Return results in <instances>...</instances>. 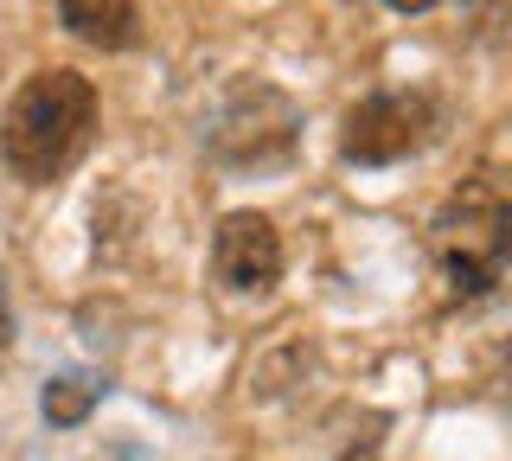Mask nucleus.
<instances>
[{
    "mask_svg": "<svg viewBox=\"0 0 512 461\" xmlns=\"http://www.w3.org/2000/svg\"><path fill=\"white\" fill-rule=\"evenodd\" d=\"M391 7H404V13H423V7H436V0H391Z\"/></svg>",
    "mask_w": 512,
    "mask_h": 461,
    "instance_id": "obj_9",
    "label": "nucleus"
},
{
    "mask_svg": "<svg viewBox=\"0 0 512 461\" xmlns=\"http://www.w3.org/2000/svg\"><path fill=\"white\" fill-rule=\"evenodd\" d=\"M64 33H77L96 52H122L135 45V0H58Z\"/></svg>",
    "mask_w": 512,
    "mask_h": 461,
    "instance_id": "obj_6",
    "label": "nucleus"
},
{
    "mask_svg": "<svg viewBox=\"0 0 512 461\" xmlns=\"http://www.w3.org/2000/svg\"><path fill=\"white\" fill-rule=\"evenodd\" d=\"M90 122H96V90L84 71H64V65L32 71L20 97L7 103V116H0V161L20 180L45 186L84 154Z\"/></svg>",
    "mask_w": 512,
    "mask_h": 461,
    "instance_id": "obj_1",
    "label": "nucleus"
},
{
    "mask_svg": "<svg viewBox=\"0 0 512 461\" xmlns=\"http://www.w3.org/2000/svg\"><path fill=\"white\" fill-rule=\"evenodd\" d=\"M263 103H269V84H237L218 109V129H212V148L218 161L231 167H250V161H276V154L295 148V129H263Z\"/></svg>",
    "mask_w": 512,
    "mask_h": 461,
    "instance_id": "obj_5",
    "label": "nucleus"
},
{
    "mask_svg": "<svg viewBox=\"0 0 512 461\" xmlns=\"http://www.w3.org/2000/svg\"><path fill=\"white\" fill-rule=\"evenodd\" d=\"M7 346H13V314H7V289H0V365H7Z\"/></svg>",
    "mask_w": 512,
    "mask_h": 461,
    "instance_id": "obj_8",
    "label": "nucleus"
},
{
    "mask_svg": "<svg viewBox=\"0 0 512 461\" xmlns=\"http://www.w3.org/2000/svg\"><path fill=\"white\" fill-rule=\"evenodd\" d=\"M212 276L237 295H263L282 276V237L263 212H231L212 237Z\"/></svg>",
    "mask_w": 512,
    "mask_h": 461,
    "instance_id": "obj_4",
    "label": "nucleus"
},
{
    "mask_svg": "<svg viewBox=\"0 0 512 461\" xmlns=\"http://www.w3.org/2000/svg\"><path fill=\"white\" fill-rule=\"evenodd\" d=\"M96 397H103V385H96L90 372H64V378H52V385H45L39 410H45V423L71 429V423H84L90 410H96Z\"/></svg>",
    "mask_w": 512,
    "mask_h": 461,
    "instance_id": "obj_7",
    "label": "nucleus"
},
{
    "mask_svg": "<svg viewBox=\"0 0 512 461\" xmlns=\"http://www.w3.org/2000/svg\"><path fill=\"white\" fill-rule=\"evenodd\" d=\"M429 135H436V103H429L423 90H378V97H365L346 116L340 148H346V161H359V167H391V161H404V154H416Z\"/></svg>",
    "mask_w": 512,
    "mask_h": 461,
    "instance_id": "obj_3",
    "label": "nucleus"
},
{
    "mask_svg": "<svg viewBox=\"0 0 512 461\" xmlns=\"http://www.w3.org/2000/svg\"><path fill=\"white\" fill-rule=\"evenodd\" d=\"M506 244H512V212H506V193L493 180L468 186V193L429 225L436 276L448 282V295H461V301L493 295V282L506 276Z\"/></svg>",
    "mask_w": 512,
    "mask_h": 461,
    "instance_id": "obj_2",
    "label": "nucleus"
}]
</instances>
